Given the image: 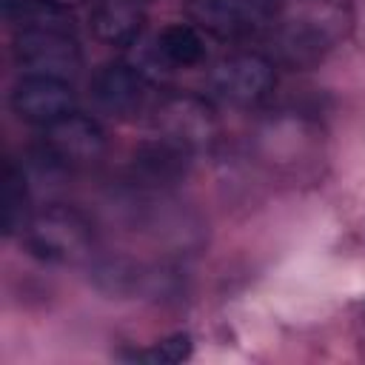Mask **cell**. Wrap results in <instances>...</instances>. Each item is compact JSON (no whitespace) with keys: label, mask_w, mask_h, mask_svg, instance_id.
Here are the masks:
<instances>
[{"label":"cell","mask_w":365,"mask_h":365,"mask_svg":"<svg viewBox=\"0 0 365 365\" xmlns=\"http://www.w3.org/2000/svg\"><path fill=\"white\" fill-rule=\"evenodd\" d=\"M26 245L48 262H77L91 248V222L68 205H48L26 225Z\"/></svg>","instance_id":"cell-1"},{"label":"cell","mask_w":365,"mask_h":365,"mask_svg":"<svg viewBox=\"0 0 365 365\" xmlns=\"http://www.w3.org/2000/svg\"><path fill=\"white\" fill-rule=\"evenodd\" d=\"M106 134L97 120L71 111L43 128L40 157L54 168H83L103 157Z\"/></svg>","instance_id":"cell-2"},{"label":"cell","mask_w":365,"mask_h":365,"mask_svg":"<svg viewBox=\"0 0 365 365\" xmlns=\"http://www.w3.org/2000/svg\"><path fill=\"white\" fill-rule=\"evenodd\" d=\"M274 63L254 51H240L211 68L208 88L217 100L231 106H254L274 91Z\"/></svg>","instance_id":"cell-3"},{"label":"cell","mask_w":365,"mask_h":365,"mask_svg":"<svg viewBox=\"0 0 365 365\" xmlns=\"http://www.w3.org/2000/svg\"><path fill=\"white\" fill-rule=\"evenodd\" d=\"M14 60L29 74L68 77L80 68V48L74 31L66 29H17Z\"/></svg>","instance_id":"cell-4"},{"label":"cell","mask_w":365,"mask_h":365,"mask_svg":"<svg viewBox=\"0 0 365 365\" xmlns=\"http://www.w3.org/2000/svg\"><path fill=\"white\" fill-rule=\"evenodd\" d=\"M274 6L277 0H188L185 11L197 29L220 40H237L265 26Z\"/></svg>","instance_id":"cell-5"},{"label":"cell","mask_w":365,"mask_h":365,"mask_svg":"<svg viewBox=\"0 0 365 365\" xmlns=\"http://www.w3.org/2000/svg\"><path fill=\"white\" fill-rule=\"evenodd\" d=\"M74 88L63 77H48V74H26L23 80L14 83L11 88V111L31 123V125H51L60 117L74 111Z\"/></svg>","instance_id":"cell-6"},{"label":"cell","mask_w":365,"mask_h":365,"mask_svg":"<svg viewBox=\"0 0 365 365\" xmlns=\"http://www.w3.org/2000/svg\"><path fill=\"white\" fill-rule=\"evenodd\" d=\"M94 100L111 117H137L145 111L151 97V83L137 66L128 63H108L94 77Z\"/></svg>","instance_id":"cell-7"},{"label":"cell","mask_w":365,"mask_h":365,"mask_svg":"<svg viewBox=\"0 0 365 365\" xmlns=\"http://www.w3.org/2000/svg\"><path fill=\"white\" fill-rule=\"evenodd\" d=\"M154 114H157L154 123L160 128V137L188 151L197 145H205L217 131L214 111L197 97H168L157 106Z\"/></svg>","instance_id":"cell-8"},{"label":"cell","mask_w":365,"mask_h":365,"mask_svg":"<svg viewBox=\"0 0 365 365\" xmlns=\"http://www.w3.org/2000/svg\"><path fill=\"white\" fill-rule=\"evenodd\" d=\"M145 11L140 0H97L91 9V29L111 46H128L140 37Z\"/></svg>","instance_id":"cell-9"},{"label":"cell","mask_w":365,"mask_h":365,"mask_svg":"<svg viewBox=\"0 0 365 365\" xmlns=\"http://www.w3.org/2000/svg\"><path fill=\"white\" fill-rule=\"evenodd\" d=\"M185 163H188V148H182L165 137H157L154 143H145L134 154V174L145 182L165 185V182H174L182 177Z\"/></svg>","instance_id":"cell-10"},{"label":"cell","mask_w":365,"mask_h":365,"mask_svg":"<svg viewBox=\"0 0 365 365\" xmlns=\"http://www.w3.org/2000/svg\"><path fill=\"white\" fill-rule=\"evenodd\" d=\"M157 51L163 54L165 63L171 66H197L205 54V46H202V37H200V29L197 26H188V23H174V26H165L157 37Z\"/></svg>","instance_id":"cell-11"},{"label":"cell","mask_w":365,"mask_h":365,"mask_svg":"<svg viewBox=\"0 0 365 365\" xmlns=\"http://www.w3.org/2000/svg\"><path fill=\"white\" fill-rule=\"evenodd\" d=\"M29 191L26 177L14 163H6L3 171V228L6 234H23L29 225Z\"/></svg>","instance_id":"cell-12"},{"label":"cell","mask_w":365,"mask_h":365,"mask_svg":"<svg viewBox=\"0 0 365 365\" xmlns=\"http://www.w3.org/2000/svg\"><path fill=\"white\" fill-rule=\"evenodd\" d=\"M188 356H191V336L188 334H174V336L157 342L154 348L137 354V359L151 362V365H174V362H182Z\"/></svg>","instance_id":"cell-13"},{"label":"cell","mask_w":365,"mask_h":365,"mask_svg":"<svg viewBox=\"0 0 365 365\" xmlns=\"http://www.w3.org/2000/svg\"><path fill=\"white\" fill-rule=\"evenodd\" d=\"M3 3V11H6V17H17L29 3H34V0H0Z\"/></svg>","instance_id":"cell-14"}]
</instances>
